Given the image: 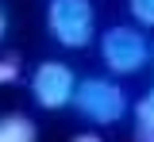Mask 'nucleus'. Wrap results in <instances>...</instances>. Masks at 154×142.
<instances>
[{
  "label": "nucleus",
  "mask_w": 154,
  "mask_h": 142,
  "mask_svg": "<svg viewBox=\"0 0 154 142\" xmlns=\"http://www.w3.org/2000/svg\"><path fill=\"white\" fill-rule=\"evenodd\" d=\"M150 61H154V58H150Z\"/></svg>",
  "instance_id": "nucleus-11"
},
{
  "label": "nucleus",
  "mask_w": 154,
  "mask_h": 142,
  "mask_svg": "<svg viewBox=\"0 0 154 142\" xmlns=\"http://www.w3.org/2000/svg\"><path fill=\"white\" fill-rule=\"evenodd\" d=\"M69 108L81 119H89L93 127H112L123 115H131V100H127L123 84L112 81V77H85V81H77V92H73Z\"/></svg>",
  "instance_id": "nucleus-2"
},
{
  "label": "nucleus",
  "mask_w": 154,
  "mask_h": 142,
  "mask_svg": "<svg viewBox=\"0 0 154 142\" xmlns=\"http://www.w3.org/2000/svg\"><path fill=\"white\" fill-rule=\"evenodd\" d=\"M131 142H154V84L131 104Z\"/></svg>",
  "instance_id": "nucleus-5"
},
{
  "label": "nucleus",
  "mask_w": 154,
  "mask_h": 142,
  "mask_svg": "<svg viewBox=\"0 0 154 142\" xmlns=\"http://www.w3.org/2000/svg\"><path fill=\"white\" fill-rule=\"evenodd\" d=\"M23 77V58L19 54H0V88L16 84Z\"/></svg>",
  "instance_id": "nucleus-7"
},
{
  "label": "nucleus",
  "mask_w": 154,
  "mask_h": 142,
  "mask_svg": "<svg viewBox=\"0 0 154 142\" xmlns=\"http://www.w3.org/2000/svg\"><path fill=\"white\" fill-rule=\"evenodd\" d=\"M4 35H8V12H4V4H0V42H4Z\"/></svg>",
  "instance_id": "nucleus-10"
},
{
  "label": "nucleus",
  "mask_w": 154,
  "mask_h": 142,
  "mask_svg": "<svg viewBox=\"0 0 154 142\" xmlns=\"http://www.w3.org/2000/svg\"><path fill=\"white\" fill-rule=\"evenodd\" d=\"M0 142H38V123L23 111H0Z\"/></svg>",
  "instance_id": "nucleus-6"
},
{
  "label": "nucleus",
  "mask_w": 154,
  "mask_h": 142,
  "mask_svg": "<svg viewBox=\"0 0 154 142\" xmlns=\"http://www.w3.org/2000/svg\"><path fill=\"white\" fill-rule=\"evenodd\" d=\"M96 46H100L104 69L116 73V77H135V73H143V69L150 65V58H154L143 27H131V23H112V27H104L100 39H96Z\"/></svg>",
  "instance_id": "nucleus-1"
},
{
  "label": "nucleus",
  "mask_w": 154,
  "mask_h": 142,
  "mask_svg": "<svg viewBox=\"0 0 154 142\" xmlns=\"http://www.w3.org/2000/svg\"><path fill=\"white\" fill-rule=\"evenodd\" d=\"M46 31L66 50H85L96 39V8L93 0H50L46 4Z\"/></svg>",
  "instance_id": "nucleus-3"
},
{
  "label": "nucleus",
  "mask_w": 154,
  "mask_h": 142,
  "mask_svg": "<svg viewBox=\"0 0 154 142\" xmlns=\"http://www.w3.org/2000/svg\"><path fill=\"white\" fill-rule=\"evenodd\" d=\"M73 92H77L73 65H66V61H58V58H42L31 69V96H35L38 108L62 111V108L73 104Z\"/></svg>",
  "instance_id": "nucleus-4"
},
{
  "label": "nucleus",
  "mask_w": 154,
  "mask_h": 142,
  "mask_svg": "<svg viewBox=\"0 0 154 142\" xmlns=\"http://www.w3.org/2000/svg\"><path fill=\"white\" fill-rule=\"evenodd\" d=\"M135 27H154V0H127Z\"/></svg>",
  "instance_id": "nucleus-8"
},
{
  "label": "nucleus",
  "mask_w": 154,
  "mask_h": 142,
  "mask_svg": "<svg viewBox=\"0 0 154 142\" xmlns=\"http://www.w3.org/2000/svg\"><path fill=\"white\" fill-rule=\"evenodd\" d=\"M69 142H104V138H100V135H93V131H85V135H73Z\"/></svg>",
  "instance_id": "nucleus-9"
}]
</instances>
